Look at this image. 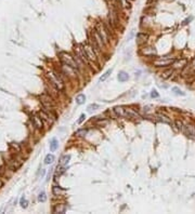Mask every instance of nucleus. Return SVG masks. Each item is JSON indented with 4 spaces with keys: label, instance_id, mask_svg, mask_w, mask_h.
<instances>
[{
    "label": "nucleus",
    "instance_id": "nucleus-9",
    "mask_svg": "<svg viewBox=\"0 0 195 214\" xmlns=\"http://www.w3.org/2000/svg\"><path fill=\"white\" fill-rule=\"evenodd\" d=\"M40 100H41V103L43 105L45 108H48L49 110H51V107H52V98L51 97H49L48 95H42L40 97Z\"/></svg>",
    "mask_w": 195,
    "mask_h": 214
},
{
    "label": "nucleus",
    "instance_id": "nucleus-1",
    "mask_svg": "<svg viewBox=\"0 0 195 214\" xmlns=\"http://www.w3.org/2000/svg\"><path fill=\"white\" fill-rule=\"evenodd\" d=\"M114 111L117 116L119 117H126V118H133V119H138L140 118V115L136 111H134L131 108H125L121 106H117L114 108Z\"/></svg>",
    "mask_w": 195,
    "mask_h": 214
},
{
    "label": "nucleus",
    "instance_id": "nucleus-26",
    "mask_svg": "<svg viewBox=\"0 0 195 214\" xmlns=\"http://www.w3.org/2000/svg\"><path fill=\"white\" fill-rule=\"evenodd\" d=\"M27 204H28V202L24 199V197L21 198V205H22V208H27Z\"/></svg>",
    "mask_w": 195,
    "mask_h": 214
},
{
    "label": "nucleus",
    "instance_id": "nucleus-10",
    "mask_svg": "<svg viewBox=\"0 0 195 214\" xmlns=\"http://www.w3.org/2000/svg\"><path fill=\"white\" fill-rule=\"evenodd\" d=\"M32 123H34V126H35L36 129H38V130H41L42 126H43L41 117L37 116V115H35V116L32 117Z\"/></svg>",
    "mask_w": 195,
    "mask_h": 214
},
{
    "label": "nucleus",
    "instance_id": "nucleus-21",
    "mask_svg": "<svg viewBox=\"0 0 195 214\" xmlns=\"http://www.w3.org/2000/svg\"><path fill=\"white\" fill-rule=\"evenodd\" d=\"M99 105L98 104H90L89 106L87 107V109H88V111L89 113H92V111H94V110H97V109H99Z\"/></svg>",
    "mask_w": 195,
    "mask_h": 214
},
{
    "label": "nucleus",
    "instance_id": "nucleus-7",
    "mask_svg": "<svg viewBox=\"0 0 195 214\" xmlns=\"http://www.w3.org/2000/svg\"><path fill=\"white\" fill-rule=\"evenodd\" d=\"M182 131L184 132L185 135L190 136V137H194L195 136V126H191V124H186V126H183V129Z\"/></svg>",
    "mask_w": 195,
    "mask_h": 214
},
{
    "label": "nucleus",
    "instance_id": "nucleus-29",
    "mask_svg": "<svg viewBox=\"0 0 195 214\" xmlns=\"http://www.w3.org/2000/svg\"><path fill=\"white\" fill-rule=\"evenodd\" d=\"M171 73H172V70H168V71H166V73H164V74H162V78H168L169 74H171Z\"/></svg>",
    "mask_w": 195,
    "mask_h": 214
},
{
    "label": "nucleus",
    "instance_id": "nucleus-5",
    "mask_svg": "<svg viewBox=\"0 0 195 214\" xmlns=\"http://www.w3.org/2000/svg\"><path fill=\"white\" fill-rule=\"evenodd\" d=\"M172 62H173V58H170V57H168V56H166V57L158 58V60L154 61V65H155V66H158V67H164V66H168V65H170Z\"/></svg>",
    "mask_w": 195,
    "mask_h": 214
},
{
    "label": "nucleus",
    "instance_id": "nucleus-17",
    "mask_svg": "<svg viewBox=\"0 0 195 214\" xmlns=\"http://www.w3.org/2000/svg\"><path fill=\"white\" fill-rule=\"evenodd\" d=\"M39 116L41 117L42 120H45V121H47V122H50V123L52 122L51 119H50V117H49V115L46 113V111H40V113H39Z\"/></svg>",
    "mask_w": 195,
    "mask_h": 214
},
{
    "label": "nucleus",
    "instance_id": "nucleus-30",
    "mask_svg": "<svg viewBox=\"0 0 195 214\" xmlns=\"http://www.w3.org/2000/svg\"><path fill=\"white\" fill-rule=\"evenodd\" d=\"M84 119H86V115H84V113H82V115L80 116V118H79V120H78V123H81Z\"/></svg>",
    "mask_w": 195,
    "mask_h": 214
},
{
    "label": "nucleus",
    "instance_id": "nucleus-19",
    "mask_svg": "<svg viewBox=\"0 0 195 214\" xmlns=\"http://www.w3.org/2000/svg\"><path fill=\"white\" fill-rule=\"evenodd\" d=\"M54 156L53 155H51V154H49V155H47L46 156V158H45V163L46 164H51L52 162L54 161Z\"/></svg>",
    "mask_w": 195,
    "mask_h": 214
},
{
    "label": "nucleus",
    "instance_id": "nucleus-22",
    "mask_svg": "<svg viewBox=\"0 0 195 214\" xmlns=\"http://www.w3.org/2000/svg\"><path fill=\"white\" fill-rule=\"evenodd\" d=\"M112 74V69H108V70L107 71H105V73H104V75L103 76H102V77L100 78V81H105L107 79V78L110 77V75Z\"/></svg>",
    "mask_w": 195,
    "mask_h": 214
},
{
    "label": "nucleus",
    "instance_id": "nucleus-13",
    "mask_svg": "<svg viewBox=\"0 0 195 214\" xmlns=\"http://www.w3.org/2000/svg\"><path fill=\"white\" fill-rule=\"evenodd\" d=\"M129 79V75L127 74V73H125V71H120L119 75H118V80L120 81V82H125V81H127Z\"/></svg>",
    "mask_w": 195,
    "mask_h": 214
},
{
    "label": "nucleus",
    "instance_id": "nucleus-11",
    "mask_svg": "<svg viewBox=\"0 0 195 214\" xmlns=\"http://www.w3.org/2000/svg\"><path fill=\"white\" fill-rule=\"evenodd\" d=\"M146 40H147V35H146V34H143V32H139V34H138V36H136V42H138L139 45H141L143 42H145Z\"/></svg>",
    "mask_w": 195,
    "mask_h": 214
},
{
    "label": "nucleus",
    "instance_id": "nucleus-3",
    "mask_svg": "<svg viewBox=\"0 0 195 214\" xmlns=\"http://www.w3.org/2000/svg\"><path fill=\"white\" fill-rule=\"evenodd\" d=\"M60 56H61V61L63 62V64H66L68 66H71V67L75 68V69H78L79 66H78L77 62H76V60L74 57H72L69 54H67V53H61Z\"/></svg>",
    "mask_w": 195,
    "mask_h": 214
},
{
    "label": "nucleus",
    "instance_id": "nucleus-2",
    "mask_svg": "<svg viewBox=\"0 0 195 214\" xmlns=\"http://www.w3.org/2000/svg\"><path fill=\"white\" fill-rule=\"evenodd\" d=\"M48 78L50 80L52 87H54L56 90H62L64 88V81L61 78V76L55 73V71H49L48 73Z\"/></svg>",
    "mask_w": 195,
    "mask_h": 214
},
{
    "label": "nucleus",
    "instance_id": "nucleus-20",
    "mask_svg": "<svg viewBox=\"0 0 195 214\" xmlns=\"http://www.w3.org/2000/svg\"><path fill=\"white\" fill-rule=\"evenodd\" d=\"M52 191H53V194H54L55 196H61V195L64 192V189H62V188L58 187V186H54L53 189H52Z\"/></svg>",
    "mask_w": 195,
    "mask_h": 214
},
{
    "label": "nucleus",
    "instance_id": "nucleus-6",
    "mask_svg": "<svg viewBox=\"0 0 195 214\" xmlns=\"http://www.w3.org/2000/svg\"><path fill=\"white\" fill-rule=\"evenodd\" d=\"M95 32L100 35V37L102 38V40L104 41V43H107V34H106V32H105V28L103 27V25H101V24H97Z\"/></svg>",
    "mask_w": 195,
    "mask_h": 214
},
{
    "label": "nucleus",
    "instance_id": "nucleus-12",
    "mask_svg": "<svg viewBox=\"0 0 195 214\" xmlns=\"http://www.w3.org/2000/svg\"><path fill=\"white\" fill-rule=\"evenodd\" d=\"M156 117H157V119H158L159 121H162V122H164V123H168V124H170V123H171L170 119H169V118L167 116H165V115H162V113H157V115H156Z\"/></svg>",
    "mask_w": 195,
    "mask_h": 214
},
{
    "label": "nucleus",
    "instance_id": "nucleus-24",
    "mask_svg": "<svg viewBox=\"0 0 195 214\" xmlns=\"http://www.w3.org/2000/svg\"><path fill=\"white\" fill-rule=\"evenodd\" d=\"M87 133H88L87 130L81 129V130H78L77 132H76V135H78V136H84L86 134H87Z\"/></svg>",
    "mask_w": 195,
    "mask_h": 214
},
{
    "label": "nucleus",
    "instance_id": "nucleus-27",
    "mask_svg": "<svg viewBox=\"0 0 195 214\" xmlns=\"http://www.w3.org/2000/svg\"><path fill=\"white\" fill-rule=\"evenodd\" d=\"M176 124H177V126H178V129L182 131V129H183V123H182L181 121L177 120V121H176Z\"/></svg>",
    "mask_w": 195,
    "mask_h": 214
},
{
    "label": "nucleus",
    "instance_id": "nucleus-25",
    "mask_svg": "<svg viewBox=\"0 0 195 214\" xmlns=\"http://www.w3.org/2000/svg\"><path fill=\"white\" fill-rule=\"evenodd\" d=\"M172 91L175 92L177 95H184V92H182L180 89H178V88H172Z\"/></svg>",
    "mask_w": 195,
    "mask_h": 214
},
{
    "label": "nucleus",
    "instance_id": "nucleus-23",
    "mask_svg": "<svg viewBox=\"0 0 195 214\" xmlns=\"http://www.w3.org/2000/svg\"><path fill=\"white\" fill-rule=\"evenodd\" d=\"M38 200L41 201V202H45V201L47 200V196H46V192H45V191H41V192L39 194Z\"/></svg>",
    "mask_w": 195,
    "mask_h": 214
},
{
    "label": "nucleus",
    "instance_id": "nucleus-15",
    "mask_svg": "<svg viewBox=\"0 0 195 214\" xmlns=\"http://www.w3.org/2000/svg\"><path fill=\"white\" fill-rule=\"evenodd\" d=\"M69 159H71V156L69 155H65L63 156L61 158V160H60V165H66L68 163V161H69Z\"/></svg>",
    "mask_w": 195,
    "mask_h": 214
},
{
    "label": "nucleus",
    "instance_id": "nucleus-14",
    "mask_svg": "<svg viewBox=\"0 0 195 214\" xmlns=\"http://www.w3.org/2000/svg\"><path fill=\"white\" fill-rule=\"evenodd\" d=\"M58 139H52L51 142H50V150H51V152H55V150L58 149Z\"/></svg>",
    "mask_w": 195,
    "mask_h": 214
},
{
    "label": "nucleus",
    "instance_id": "nucleus-18",
    "mask_svg": "<svg viewBox=\"0 0 195 214\" xmlns=\"http://www.w3.org/2000/svg\"><path fill=\"white\" fill-rule=\"evenodd\" d=\"M84 101H86V95H84V94H79V95H77V97H76V103H77L78 105L84 104Z\"/></svg>",
    "mask_w": 195,
    "mask_h": 214
},
{
    "label": "nucleus",
    "instance_id": "nucleus-28",
    "mask_svg": "<svg viewBox=\"0 0 195 214\" xmlns=\"http://www.w3.org/2000/svg\"><path fill=\"white\" fill-rule=\"evenodd\" d=\"M151 96L152 97H158V93H157V91L153 90L152 92H151Z\"/></svg>",
    "mask_w": 195,
    "mask_h": 214
},
{
    "label": "nucleus",
    "instance_id": "nucleus-4",
    "mask_svg": "<svg viewBox=\"0 0 195 214\" xmlns=\"http://www.w3.org/2000/svg\"><path fill=\"white\" fill-rule=\"evenodd\" d=\"M84 51H86V54L88 56V60H89V63L90 62H97V53H95L94 48H92L89 45H84Z\"/></svg>",
    "mask_w": 195,
    "mask_h": 214
},
{
    "label": "nucleus",
    "instance_id": "nucleus-8",
    "mask_svg": "<svg viewBox=\"0 0 195 214\" xmlns=\"http://www.w3.org/2000/svg\"><path fill=\"white\" fill-rule=\"evenodd\" d=\"M76 51H77V56L81 58V61L86 62V63H89V60H88V56H87V54H86L84 45H82V47H78V48L76 49Z\"/></svg>",
    "mask_w": 195,
    "mask_h": 214
},
{
    "label": "nucleus",
    "instance_id": "nucleus-16",
    "mask_svg": "<svg viewBox=\"0 0 195 214\" xmlns=\"http://www.w3.org/2000/svg\"><path fill=\"white\" fill-rule=\"evenodd\" d=\"M65 210H66V207L64 204H58L54 208V212L55 213H64Z\"/></svg>",
    "mask_w": 195,
    "mask_h": 214
}]
</instances>
